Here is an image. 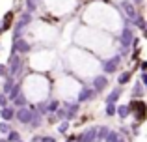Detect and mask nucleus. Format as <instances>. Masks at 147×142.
Returning <instances> with one entry per match:
<instances>
[{"label": "nucleus", "instance_id": "nucleus-1", "mask_svg": "<svg viewBox=\"0 0 147 142\" xmlns=\"http://www.w3.org/2000/svg\"><path fill=\"white\" fill-rule=\"evenodd\" d=\"M75 41L82 47H88L90 51L97 52V54H104V52L112 51V39L110 36L99 28H91V26H82L76 30Z\"/></svg>", "mask_w": 147, "mask_h": 142}, {"label": "nucleus", "instance_id": "nucleus-2", "mask_svg": "<svg viewBox=\"0 0 147 142\" xmlns=\"http://www.w3.org/2000/svg\"><path fill=\"white\" fill-rule=\"evenodd\" d=\"M21 90L28 101L39 103V101H45L49 97L50 82H49L47 77H43L41 73H30V75L24 77V80L21 84Z\"/></svg>", "mask_w": 147, "mask_h": 142}, {"label": "nucleus", "instance_id": "nucleus-3", "mask_svg": "<svg viewBox=\"0 0 147 142\" xmlns=\"http://www.w3.org/2000/svg\"><path fill=\"white\" fill-rule=\"evenodd\" d=\"M86 21L90 24H93L91 28H99V30H115L119 28V13H115L112 7L102 6V4H95L90 7V13H86Z\"/></svg>", "mask_w": 147, "mask_h": 142}, {"label": "nucleus", "instance_id": "nucleus-4", "mask_svg": "<svg viewBox=\"0 0 147 142\" xmlns=\"http://www.w3.org/2000/svg\"><path fill=\"white\" fill-rule=\"evenodd\" d=\"M67 62H69V66H71V69L80 77L97 75L95 71H99V66H100V62L93 54L82 51V49H71L69 54H67Z\"/></svg>", "mask_w": 147, "mask_h": 142}, {"label": "nucleus", "instance_id": "nucleus-5", "mask_svg": "<svg viewBox=\"0 0 147 142\" xmlns=\"http://www.w3.org/2000/svg\"><path fill=\"white\" fill-rule=\"evenodd\" d=\"M80 90V82L73 77H61L58 79L56 84V92H58V97L60 99H76V94Z\"/></svg>", "mask_w": 147, "mask_h": 142}, {"label": "nucleus", "instance_id": "nucleus-6", "mask_svg": "<svg viewBox=\"0 0 147 142\" xmlns=\"http://www.w3.org/2000/svg\"><path fill=\"white\" fill-rule=\"evenodd\" d=\"M54 64V54L50 51H39L30 58V67L37 73H43V71H49Z\"/></svg>", "mask_w": 147, "mask_h": 142}, {"label": "nucleus", "instance_id": "nucleus-7", "mask_svg": "<svg viewBox=\"0 0 147 142\" xmlns=\"http://www.w3.org/2000/svg\"><path fill=\"white\" fill-rule=\"evenodd\" d=\"M119 64H121V54H117V52H115V54L108 56V58H104L102 62H100L99 69H102L104 75H114V73L117 71Z\"/></svg>", "mask_w": 147, "mask_h": 142}, {"label": "nucleus", "instance_id": "nucleus-8", "mask_svg": "<svg viewBox=\"0 0 147 142\" xmlns=\"http://www.w3.org/2000/svg\"><path fill=\"white\" fill-rule=\"evenodd\" d=\"M22 66H24V62H22V58H21V54H17V52H11V56H9V64H7V75L9 77H19L21 75V71H22Z\"/></svg>", "mask_w": 147, "mask_h": 142}, {"label": "nucleus", "instance_id": "nucleus-9", "mask_svg": "<svg viewBox=\"0 0 147 142\" xmlns=\"http://www.w3.org/2000/svg\"><path fill=\"white\" fill-rule=\"evenodd\" d=\"M134 28H130L129 24H125L121 28V32H119L117 36V43L121 45V49H129L130 45H134Z\"/></svg>", "mask_w": 147, "mask_h": 142}, {"label": "nucleus", "instance_id": "nucleus-10", "mask_svg": "<svg viewBox=\"0 0 147 142\" xmlns=\"http://www.w3.org/2000/svg\"><path fill=\"white\" fill-rule=\"evenodd\" d=\"M129 112H132V116L136 118L138 124L144 122L145 120V101H142V99H132V101L129 103Z\"/></svg>", "mask_w": 147, "mask_h": 142}, {"label": "nucleus", "instance_id": "nucleus-11", "mask_svg": "<svg viewBox=\"0 0 147 142\" xmlns=\"http://www.w3.org/2000/svg\"><path fill=\"white\" fill-rule=\"evenodd\" d=\"M30 22H32V13L24 11V13H22L21 17H19L17 24H15V28H13V39H17V37H21V36H22V32H24V30L28 28Z\"/></svg>", "mask_w": 147, "mask_h": 142}, {"label": "nucleus", "instance_id": "nucleus-12", "mask_svg": "<svg viewBox=\"0 0 147 142\" xmlns=\"http://www.w3.org/2000/svg\"><path fill=\"white\" fill-rule=\"evenodd\" d=\"M34 116V107H21L19 110H15V120L22 125H28L32 122Z\"/></svg>", "mask_w": 147, "mask_h": 142}, {"label": "nucleus", "instance_id": "nucleus-13", "mask_svg": "<svg viewBox=\"0 0 147 142\" xmlns=\"http://www.w3.org/2000/svg\"><path fill=\"white\" fill-rule=\"evenodd\" d=\"M32 51V43L24 37H17L13 39V45H11V52H17V54H28Z\"/></svg>", "mask_w": 147, "mask_h": 142}, {"label": "nucleus", "instance_id": "nucleus-14", "mask_svg": "<svg viewBox=\"0 0 147 142\" xmlns=\"http://www.w3.org/2000/svg\"><path fill=\"white\" fill-rule=\"evenodd\" d=\"M95 97V92H93V88L91 86H80V90H78V94H76V103H88V101H91V99Z\"/></svg>", "mask_w": 147, "mask_h": 142}, {"label": "nucleus", "instance_id": "nucleus-15", "mask_svg": "<svg viewBox=\"0 0 147 142\" xmlns=\"http://www.w3.org/2000/svg\"><path fill=\"white\" fill-rule=\"evenodd\" d=\"M108 86V77L99 73V75H93V82H91V88H93L95 94H100L102 90H106Z\"/></svg>", "mask_w": 147, "mask_h": 142}, {"label": "nucleus", "instance_id": "nucleus-16", "mask_svg": "<svg viewBox=\"0 0 147 142\" xmlns=\"http://www.w3.org/2000/svg\"><path fill=\"white\" fill-rule=\"evenodd\" d=\"M119 6H121V10L125 11V15L127 17H129V21H134V19L138 17V11H136V6H134L132 2H130V0H123L121 4H119Z\"/></svg>", "mask_w": 147, "mask_h": 142}, {"label": "nucleus", "instance_id": "nucleus-17", "mask_svg": "<svg viewBox=\"0 0 147 142\" xmlns=\"http://www.w3.org/2000/svg\"><path fill=\"white\" fill-rule=\"evenodd\" d=\"M78 109H80V105H78V103H65V120H67V122H71L73 120V118H75L76 116V114H78Z\"/></svg>", "mask_w": 147, "mask_h": 142}, {"label": "nucleus", "instance_id": "nucleus-18", "mask_svg": "<svg viewBox=\"0 0 147 142\" xmlns=\"http://www.w3.org/2000/svg\"><path fill=\"white\" fill-rule=\"evenodd\" d=\"M11 26H13V11H7L2 17V21H0V36H2L6 30H9Z\"/></svg>", "mask_w": 147, "mask_h": 142}, {"label": "nucleus", "instance_id": "nucleus-19", "mask_svg": "<svg viewBox=\"0 0 147 142\" xmlns=\"http://www.w3.org/2000/svg\"><path fill=\"white\" fill-rule=\"evenodd\" d=\"M121 94H123V88L121 86H117V88H114V90L110 92V94L106 95V105H117V101H119V97H121Z\"/></svg>", "mask_w": 147, "mask_h": 142}, {"label": "nucleus", "instance_id": "nucleus-20", "mask_svg": "<svg viewBox=\"0 0 147 142\" xmlns=\"http://www.w3.org/2000/svg\"><path fill=\"white\" fill-rule=\"evenodd\" d=\"M95 135H97V127H90L82 131V135L78 137V142H95Z\"/></svg>", "mask_w": 147, "mask_h": 142}, {"label": "nucleus", "instance_id": "nucleus-21", "mask_svg": "<svg viewBox=\"0 0 147 142\" xmlns=\"http://www.w3.org/2000/svg\"><path fill=\"white\" fill-rule=\"evenodd\" d=\"M0 118H2V122H11L15 118V110L13 107H4V109H0Z\"/></svg>", "mask_w": 147, "mask_h": 142}, {"label": "nucleus", "instance_id": "nucleus-22", "mask_svg": "<svg viewBox=\"0 0 147 142\" xmlns=\"http://www.w3.org/2000/svg\"><path fill=\"white\" fill-rule=\"evenodd\" d=\"M144 92H145V86L140 82V80H138L136 86L132 88V97H134V99H142V97H144Z\"/></svg>", "mask_w": 147, "mask_h": 142}, {"label": "nucleus", "instance_id": "nucleus-23", "mask_svg": "<svg viewBox=\"0 0 147 142\" xmlns=\"http://www.w3.org/2000/svg\"><path fill=\"white\" fill-rule=\"evenodd\" d=\"M115 114H117L121 120H125L127 116H129V105H115Z\"/></svg>", "mask_w": 147, "mask_h": 142}, {"label": "nucleus", "instance_id": "nucleus-24", "mask_svg": "<svg viewBox=\"0 0 147 142\" xmlns=\"http://www.w3.org/2000/svg\"><path fill=\"white\" fill-rule=\"evenodd\" d=\"M4 79H6V82H4L2 94H6V95H7V94L11 92V88H13V84H15V79H13V77H9V75H6Z\"/></svg>", "mask_w": 147, "mask_h": 142}, {"label": "nucleus", "instance_id": "nucleus-25", "mask_svg": "<svg viewBox=\"0 0 147 142\" xmlns=\"http://www.w3.org/2000/svg\"><path fill=\"white\" fill-rule=\"evenodd\" d=\"M130 79H132V71H125V73H121V75L117 77V84L119 86H125Z\"/></svg>", "mask_w": 147, "mask_h": 142}, {"label": "nucleus", "instance_id": "nucleus-26", "mask_svg": "<svg viewBox=\"0 0 147 142\" xmlns=\"http://www.w3.org/2000/svg\"><path fill=\"white\" fill-rule=\"evenodd\" d=\"M121 140V135L117 131H108V135L104 137V142H119Z\"/></svg>", "mask_w": 147, "mask_h": 142}, {"label": "nucleus", "instance_id": "nucleus-27", "mask_svg": "<svg viewBox=\"0 0 147 142\" xmlns=\"http://www.w3.org/2000/svg\"><path fill=\"white\" fill-rule=\"evenodd\" d=\"M26 103H28V99L24 97V94H22V92L13 99V105H15V107H19V109H21V107H26Z\"/></svg>", "mask_w": 147, "mask_h": 142}, {"label": "nucleus", "instance_id": "nucleus-28", "mask_svg": "<svg viewBox=\"0 0 147 142\" xmlns=\"http://www.w3.org/2000/svg\"><path fill=\"white\" fill-rule=\"evenodd\" d=\"M56 109H60V99H47V110H49V114L54 112Z\"/></svg>", "mask_w": 147, "mask_h": 142}, {"label": "nucleus", "instance_id": "nucleus-29", "mask_svg": "<svg viewBox=\"0 0 147 142\" xmlns=\"http://www.w3.org/2000/svg\"><path fill=\"white\" fill-rule=\"evenodd\" d=\"M110 129L108 127H97V135H95V140H104V137L108 135Z\"/></svg>", "mask_w": 147, "mask_h": 142}, {"label": "nucleus", "instance_id": "nucleus-30", "mask_svg": "<svg viewBox=\"0 0 147 142\" xmlns=\"http://www.w3.org/2000/svg\"><path fill=\"white\" fill-rule=\"evenodd\" d=\"M7 142H17V140H21V135H19V131H15V129H11L9 133H7Z\"/></svg>", "mask_w": 147, "mask_h": 142}, {"label": "nucleus", "instance_id": "nucleus-31", "mask_svg": "<svg viewBox=\"0 0 147 142\" xmlns=\"http://www.w3.org/2000/svg\"><path fill=\"white\" fill-rule=\"evenodd\" d=\"M69 124H71V122H67V120H61L60 124H58V133L65 135V133H67V129H69Z\"/></svg>", "mask_w": 147, "mask_h": 142}, {"label": "nucleus", "instance_id": "nucleus-32", "mask_svg": "<svg viewBox=\"0 0 147 142\" xmlns=\"http://www.w3.org/2000/svg\"><path fill=\"white\" fill-rule=\"evenodd\" d=\"M132 24H136L138 28H140L142 32H144V30H145V19L142 17V15H138V17H136V19L132 21Z\"/></svg>", "mask_w": 147, "mask_h": 142}, {"label": "nucleus", "instance_id": "nucleus-33", "mask_svg": "<svg viewBox=\"0 0 147 142\" xmlns=\"http://www.w3.org/2000/svg\"><path fill=\"white\" fill-rule=\"evenodd\" d=\"M36 10H37V2H34V0H26V11H28V13H34Z\"/></svg>", "mask_w": 147, "mask_h": 142}, {"label": "nucleus", "instance_id": "nucleus-34", "mask_svg": "<svg viewBox=\"0 0 147 142\" xmlns=\"http://www.w3.org/2000/svg\"><path fill=\"white\" fill-rule=\"evenodd\" d=\"M9 131H11L9 124H7V122H0V133H2V135H7Z\"/></svg>", "mask_w": 147, "mask_h": 142}, {"label": "nucleus", "instance_id": "nucleus-35", "mask_svg": "<svg viewBox=\"0 0 147 142\" xmlns=\"http://www.w3.org/2000/svg\"><path fill=\"white\" fill-rule=\"evenodd\" d=\"M7 95L6 94H2V92H0V109H4V107H7Z\"/></svg>", "mask_w": 147, "mask_h": 142}, {"label": "nucleus", "instance_id": "nucleus-36", "mask_svg": "<svg viewBox=\"0 0 147 142\" xmlns=\"http://www.w3.org/2000/svg\"><path fill=\"white\" fill-rule=\"evenodd\" d=\"M106 116H115V105H106Z\"/></svg>", "mask_w": 147, "mask_h": 142}, {"label": "nucleus", "instance_id": "nucleus-37", "mask_svg": "<svg viewBox=\"0 0 147 142\" xmlns=\"http://www.w3.org/2000/svg\"><path fill=\"white\" fill-rule=\"evenodd\" d=\"M6 75H7V67L4 64H0V79H4Z\"/></svg>", "mask_w": 147, "mask_h": 142}, {"label": "nucleus", "instance_id": "nucleus-38", "mask_svg": "<svg viewBox=\"0 0 147 142\" xmlns=\"http://www.w3.org/2000/svg\"><path fill=\"white\" fill-rule=\"evenodd\" d=\"M39 142H56V139H54V137H39Z\"/></svg>", "mask_w": 147, "mask_h": 142}, {"label": "nucleus", "instance_id": "nucleus-39", "mask_svg": "<svg viewBox=\"0 0 147 142\" xmlns=\"http://www.w3.org/2000/svg\"><path fill=\"white\" fill-rule=\"evenodd\" d=\"M145 69H147V64L142 62V64H140V71H145Z\"/></svg>", "mask_w": 147, "mask_h": 142}, {"label": "nucleus", "instance_id": "nucleus-40", "mask_svg": "<svg viewBox=\"0 0 147 142\" xmlns=\"http://www.w3.org/2000/svg\"><path fill=\"white\" fill-rule=\"evenodd\" d=\"M130 2H132V4H142L144 0H130Z\"/></svg>", "mask_w": 147, "mask_h": 142}, {"label": "nucleus", "instance_id": "nucleus-41", "mask_svg": "<svg viewBox=\"0 0 147 142\" xmlns=\"http://www.w3.org/2000/svg\"><path fill=\"white\" fill-rule=\"evenodd\" d=\"M0 142H7V140H6V139H0Z\"/></svg>", "mask_w": 147, "mask_h": 142}, {"label": "nucleus", "instance_id": "nucleus-42", "mask_svg": "<svg viewBox=\"0 0 147 142\" xmlns=\"http://www.w3.org/2000/svg\"><path fill=\"white\" fill-rule=\"evenodd\" d=\"M34 2H39V0H34Z\"/></svg>", "mask_w": 147, "mask_h": 142}, {"label": "nucleus", "instance_id": "nucleus-43", "mask_svg": "<svg viewBox=\"0 0 147 142\" xmlns=\"http://www.w3.org/2000/svg\"><path fill=\"white\" fill-rule=\"evenodd\" d=\"M119 142H125V140H119Z\"/></svg>", "mask_w": 147, "mask_h": 142}, {"label": "nucleus", "instance_id": "nucleus-44", "mask_svg": "<svg viewBox=\"0 0 147 142\" xmlns=\"http://www.w3.org/2000/svg\"><path fill=\"white\" fill-rule=\"evenodd\" d=\"M17 142H22V140H17Z\"/></svg>", "mask_w": 147, "mask_h": 142}]
</instances>
